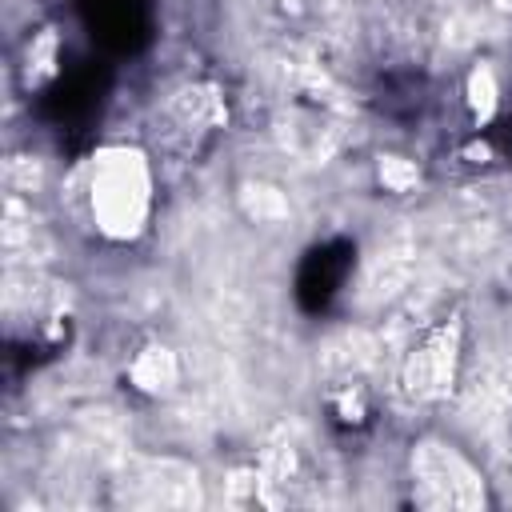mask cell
<instances>
[{
    "instance_id": "cell-1",
    "label": "cell",
    "mask_w": 512,
    "mask_h": 512,
    "mask_svg": "<svg viewBox=\"0 0 512 512\" xmlns=\"http://www.w3.org/2000/svg\"><path fill=\"white\" fill-rule=\"evenodd\" d=\"M152 160L136 144H104L84 172V204L96 232L112 244L136 240L152 220Z\"/></svg>"
},
{
    "instance_id": "cell-2",
    "label": "cell",
    "mask_w": 512,
    "mask_h": 512,
    "mask_svg": "<svg viewBox=\"0 0 512 512\" xmlns=\"http://www.w3.org/2000/svg\"><path fill=\"white\" fill-rule=\"evenodd\" d=\"M412 484L420 488V504H436V508H468V504H484V484L476 476V468L440 440H424L412 448Z\"/></svg>"
},
{
    "instance_id": "cell-3",
    "label": "cell",
    "mask_w": 512,
    "mask_h": 512,
    "mask_svg": "<svg viewBox=\"0 0 512 512\" xmlns=\"http://www.w3.org/2000/svg\"><path fill=\"white\" fill-rule=\"evenodd\" d=\"M456 364H460V324L448 320L424 336V344L408 356L404 364V388L416 400H440L456 384Z\"/></svg>"
},
{
    "instance_id": "cell-4",
    "label": "cell",
    "mask_w": 512,
    "mask_h": 512,
    "mask_svg": "<svg viewBox=\"0 0 512 512\" xmlns=\"http://www.w3.org/2000/svg\"><path fill=\"white\" fill-rule=\"evenodd\" d=\"M128 384L144 396H168L180 384V356L168 344H144L128 360Z\"/></svg>"
},
{
    "instance_id": "cell-5",
    "label": "cell",
    "mask_w": 512,
    "mask_h": 512,
    "mask_svg": "<svg viewBox=\"0 0 512 512\" xmlns=\"http://www.w3.org/2000/svg\"><path fill=\"white\" fill-rule=\"evenodd\" d=\"M464 104H468L472 128H488L496 120V112H500V80H496V68L488 60L468 68V76H464Z\"/></svg>"
},
{
    "instance_id": "cell-6",
    "label": "cell",
    "mask_w": 512,
    "mask_h": 512,
    "mask_svg": "<svg viewBox=\"0 0 512 512\" xmlns=\"http://www.w3.org/2000/svg\"><path fill=\"white\" fill-rule=\"evenodd\" d=\"M240 208L256 224H280L288 216V196L272 184H244L240 188Z\"/></svg>"
},
{
    "instance_id": "cell-7",
    "label": "cell",
    "mask_w": 512,
    "mask_h": 512,
    "mask_svg": "<svg viewBox=\"0 0 512 512\" xmlns=\"http://www.w3.org/2000/svg\"><path fill=\"white\" fill-rule=\"evenodd\" d=\"M420 164L412 160V156H400V152H384L380 160H376V180L388 188V192H396V196H408V192H416L420 188Z\"/></svg>"
},
{
    "instance_id": "cell-8",
    "label": "cell",
    "mask_w": 512,
    "mask_h": 512,
    "mask_svg": "<svg viewBox=\"0 0 512 512\" xmlns=\"http://www.w3.org/2000/svg\"><path fill=\"white\" fill-rule=\"evenodd\" d=\"M332 408H336V420H340V424H364V416H368V400H364L360 388H340V392H332Z\"/></svg>"
},
{
    "instance_id": "cell-9",
    "label": "cell",
    "mask_w": 512,
    "mask_h": 512,
    "mask_svg": "<svg viewBox=\"0 0 512 512\" xmlns=\"http://www.w3.org/2000/svg\"><path fill=\"white\" fill-rule=\"evenodd\" d=\"M464 156H468L472 164H488V160H492V148H488L484 140H472V144L464 148Z\"/></svg>"
},
{
    "instance_id": "cell-10",
    "label": "cell",
    "mask_w": 512,
    "mask_h": 512,
    "mask_svg": "<svg viewBox=\"0 0 512 512\" xmlns=\"http://www.w3.org/2000/svg\"><path fill=\"white\" fill-rule=\"evenodd\" d=\"M280 4H284V8H288V4H292V8H300V4H304V0H280Z\"/></svg>"
}]
</instances>
